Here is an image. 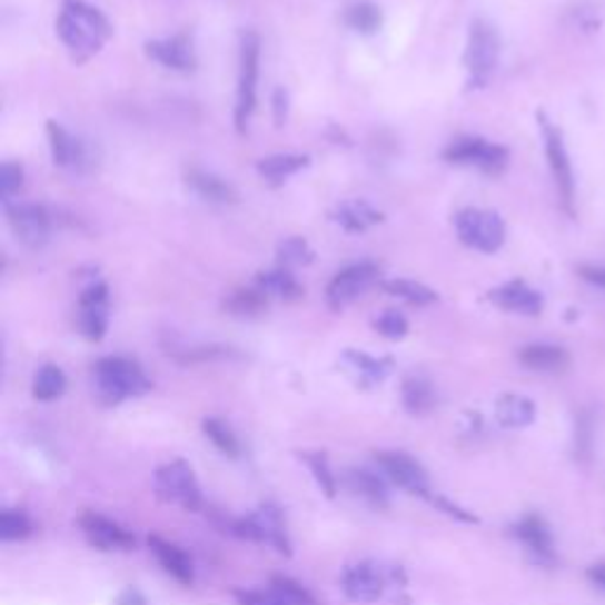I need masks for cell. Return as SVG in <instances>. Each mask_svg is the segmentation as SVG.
<instances>
[{"instance_id": "f6af8a7d", "label": "cell", "mask_w": 605, "mask_h": 605, "mask_svg": "<svg viewBox=\"0 0 605 605\" xmlns=\"http://www.w3.org/2000/svg\"><path fill=\"white\" fill-rule=\"evenodd\" d=\"M586 577H589L596 586H598V589H603L605 592V563H596V565H592L589 567V571H586Z\"/></svg>"}, {"instance_id": "1f68e13d", "label": "cell", "mask_w": 605, "mask_h": 605, "mask_svg": "<svg viewBox=\"0 0 605 605\" xmlns=\"http://www.w3.org/2000/svg\"><path fill=\"white\" fill-rule=\"evenodd\" d=\"M225 308L237 317H256L265 308H268V296H265V291H260V289L235 291L230 298L225 300Z\"/></svg>"}, {"instance_id": "8992f818", "label": "cell", "mask_w": 605, "mask_h": 605, "mask_svg": "<svg viewBox=\"0 0 605 605\" xmlns=\"http://www.w3.org/2000/svg\"><path fill=\"white\" fill-rule=\"evenodd\" d=\"M499 52H502V41L497 29L492 27L485 19H476L470 24L468 33V48H466V69L470 73V83L483 86L492 71L497 69L499 62Z\"/></svg>"}, {"instance_id": "ee69618b", "label": "cell", "mask_w": 605, "mask_h": 605, "mask_svg": "<svg viewBox=\"0 0 605 605\" xmlns=\"http://www.w3.org/2000/svg\"><path fill=\"white\" fill-rule=\"evenodd\" d=\"M579 275L586 281L598 284V287H605V268H592V265H584V268H579Z\"/></svg>"}, {"instance_id": "d6a6232c", "label": "cell", "mask_w": 605, "mask_h": 605, "mask_svg": "<svg viewBox=\"0 0 605 605\" xmlns=\"http://www.w3.org/2000/svg\"><path fill=\"white\" fill-rule=\"evenodd\" d=\"M33 535V523L22 508H6L0 514V539L19 542Z\"/></svg>"}, {"instance_id": "30bf717a", "label": "cell", "mask_w": 605, "mask_h": 605, "mask_svg": "<svg viewBox=\"0 0 605 605\" xmlns=\"http://www.w3.org/2000/svg\"><path fill=\"white\" fill-rule=\"evenodd\" d=\"M386 584H388L386 571L374 561H359L355 565H348L344 575H340L344 594L355 603L378 601L384 596Z\"/></svg>"}, {"instance_id": "7a4b0ae2", "label": "cell", "mask_w": 605, "mask_h": 605, "mask_svg": "<svg viewBox=\"0 0 605 605\" xmlns=\"http://www.w3.org/2000/svg\"><path fill=\"white\" fill-rule=\"evenodd\" d=\"M92 376L100 400L107 405H119L128 397H140L151 390V381L142 367L128 357H102L92 367Z\"/></svg>"}, {"instance_id": "5b68a950", "label": "cell", "mask_w": 605, "mask_h": 605, "mask_svg": "<svg viewBox=\"0 0 605 605\" xmlns=\"http://www.w3.org/2000/svg\"><path fill=\"white\" fill-rule=\"evenodd\" d=\"M155 489L161 502L176 504L185 510H199L204 506L195 470L182 459L170 462L155 473Z\"/></svg>"}, {"instance_id": "7bdbcfd3", "label": "cell", "mask_w": 605, "mask_h": 605, "mask_svg": "<svg viewBox=\"0 0 605 605\" xmlns=\"http://www.w3.org/2000/svg\"><path fill=\"white\" fill-rule=\"evenodd\" d=\"M117 605H147V598L136 589V586H128L117 598Z\"/></svg>"}, {"instance_id": "ffe728a7", "label": "cell", "mask_w": 605, "mask_h": 605, "mask_svg": "<svg viewBox=\"0 0 605 605\" xmlns=\"http://www.w3.org/2000/svg\"><path fill=\"white\" fill-rule=\"evenodd\" d=\"M147 544L151 548V554L157 556V561L161 563V567L168 575H173L185 586H192V582H195V563H192V558H189L182 552L180 546L161 539L159 535H151L147 539Z\"/></svg>"}, {"instance_id": "277c9868", "label": "cell", "mask_w": 605, "mask_h": 605, "mask_svg": "<svg viewBox=\"0 0 605 605\" xmlns=\"http://www.w3.org/2000/svg\"><path fill=\"white\" fill-rule=\"evenodd\" d=\"M459 239L470 249L483 254H495L504 246L506 225L499 214L483 211V208H464L454 218Z\"/></svg>"}, {"instance_id": "ab89813d", "label": "cell", "mask_w": 605, "mask_h": 605, "mask_svg": "<svg viewBox=\"0 0 605 605\" xmlns=\"http://www.w3.org/2000/svg\"><path fill=\"white\" fill-rule=\"evenodd\" d=\"M22 180H24V170L19 163H6L3 168H0V195H3V199H10L14 192H19Z\"/></svg>"}, {"instance_id": "8d00e7d4", "label": "cell", "mask_w": 605, "mask_h": 605, "mask_svg": "<svg viewBox=\"0 0 605 605\" xmlns=\"http://www.w3.org/2000/svg\"><path fill=\"white\" fill-rule=\"evenodd\" d=\"M270 589H275L287 605H317V601L313 598V594L306 589V586H300L291 577L275 575L270 582Z\"/></svg>"}, {"instance_id": "5bb4252c", "label": "cell", "mask_w": 605, "mask_h": 605, "mask_svg": "<svg viewBox=\"0 0 605 605\" xmlns=\"http://www.w3.org/2000/svg\"><path fill=\"white\" fill-rule=\"evenodd\" d=\"M378 268L374 262L350 265L344 272H338L327 287V300L334 310L346 308L359 294H363L369 284L376 279Z\"/></svg>"}, {"instance_id": "f1b7e54d", "label": "cell", "mask_w": 605, "mask_h": 605, "mask_svg": "<svg viewBox=\"0 0 605 605\" xmlns=\"http://www.w3.org/2000/svg\"><path fill=\"white\" fill-rule=\"evenodd\" d=\"M381 289L390 296H397L403 298L407 302H411V306H430V302L438 300V294H435L433 289L424 287V284H416V281H409V279H388V281H381Z\"/></svg>"}, {"instance_id": "4fadbf2b", "label": "cell", "mask_w": 605, "mask_h": 605, "mask_svg": "<svg viewBox=\"0 0 605 605\" xmlns=\"http://www.w3.org/2000/svg\"><path fill=\"white\" fill-rule=\"evenodd\" d=\"M79 527L90 546L100 548V552H130L136 546V537L126 527L95 514V510H83L79 516Z\"/></svg>"}, {"instance_id": "d4e9b609", "label": "cell", "mask_w": 605, "mask_h": 605, "mask_svg": "<svg viewBox=\"0 0 605 605\" xmlns=\"http://www.w3.org/2000/svg\"><path fill=\"white\" fill-rule=\"evenodd\" d=\"M187 185L195 189V192L206 199V201H216V204H232L237 201V192L232 185H227L214 173H206V170L192 168L187 170Z\"/></svg>"}, {"instance_id": "2e32d148", "label": "cell", "mask_w": 605, "mask_h": 605, "mask_svg": "<svg viewBox=\"0 0 605 605\" xmlns=\"http://www.w3.org/2000/svg\"><path fill=\"white\" fill-rule=\"evenodd\" d=\"M514 535L527 546V552L533 554L539 563L552 565L556 563V548H554V535L548 529L546 520L537 514H527L514 525Z\"/></svg>"}, {"instance_id": "7c38bea8", "label": "cell", "mask_w": 605, "mask_h": 605, "mask_svg": "<svg viewBox=\"0 0 605 605\" xmlns=\"http://www.w3.org/2000/svg\"><path fill=\"white\" fill-rule=\"evenodd\" d=\"M8 220L14 237L29 249H41L50 239V216L43 206L12 204L8 206Z\"/></svg>"}, {"instance_id": "4316f807", "label": "cell", "mask_w": 605, "mask_h": 605, "mask_svg": "<svg viewBox=\"0 0 605 605\" xmlns=\"http://www.w3.org/2000/svg\"><path fill=\"white\" fill-rule=\"evenodd\" d=\"M336 220L348 232H365L367 227L381 222L384 216L378 211H374V208L367 201H348V204H344L338 208Z\"/></svg>"}, {"instance_id": "f35d334b", "label": "cell", "mask_w": 605, "mask_h": 605, "mask_svg": "<svg viewBox=\"0 0 605 605\" xmlns=\"http://www.w3.org/2000/svg\"><path fill=\"white\" fill-rule=\"evenodd\" d=\"M374 329L381 336H386V338H403V336H407L409 325H407V319L403 315L388 310L378 319H374Z\"/></svg>"}, {"instance_id": "7402d4cb", "label": "cell", "mask_w": 605, "mask_h": 605, "mask_svg": "<svg viewBox=\"0 0 605 605\" xmlns=\"http://www.w3.org/2000/svg\"><path fill=\"white\" fill-rule=\"evenodd\" d=\"M346 485L350 492H355L357 497L367 499L376 508H386L388 506V487L386 483L376 476V473L367 468H350L346 473Z\"/></svg>"}, {"instance_id": "44dd1931", "label": "cell", "mask_w": 605, "mask_h": 605, "mask_svg": "<svg viewBox=\"0 0 605 605\" xmlns=\"http://www.w3.org/2000/svg\"><path fill=\"white\" fill-rule=\"evenodd\" d=\"M344 363L348 365V369L357 376V381L363 386L381 384L393 369L390 357H371V355L359 353V350H346Z\"/></svg>"}, {"instance_id": "836d02e7", "label": "cell", "mask_w": 605, "mask_h": 605, "mask_svg": "<svg viewBox=\"0 0 605 605\" xmlns=\"http://www.w3.org/2000/svg\"><path fill=\"white\" fill-rule=\"evenodd\" d=\"M204 433H206V438L211 440L222 454H227V457H239V440H237V435L232 433V428L222 424L220 419H204L201 424Z\"/></svg>"}, {"instance_id": "603a6c76", "label": "cell", "mask_w": 605, "mask_h": 605, "mask_svg": "<svg viewBox=\"0 0 605 605\" xmlns=\"http://www.w3.org/2000/svg\"><path fill=\"white\" fill-rule=\"evenodd\" d=\"M518 359L527 369H535V371H563L567 365H571V355L558 346H546V344L525 346L518 353Z\"/></svg>"}, {"instance_id": "d6986e66", "label": "cell", "mask_w": 605, "mask_h": 605, "mask_svg": "<svg viewBox=\"0 0 605 605\" xmlns=\"http://www.w3.org/2000/svg\"><path fill=\"white\" fill-rule=\"evenodd\" d=\"M489 300L504 310L520 313V315H539L544 308L542 294L529 289L527 284L520 279L508 281V284H504V287L489 291Z\"/></svg>"}, {"instance_id": "52a82bcc", "label": "cell", "mask_w": 605, "mask_h": 605, "mask_svg": "<svg viewBox=\"0 0 605 605\" xmlns=\"http://www.w3.org/2000/svg\"><path fill=\"white\" fill-rule=\"evenodd\" d=\"M539 126H542V136H544L548 168H552V173H554L563 208L573 216L575 214V176H573L571 157H567V149L563 142V132L552 121H548L544 113H539Z\"/></svg>"}, {"instance_id": "6da1fadb", "label": "cell", "mask_w": 605, "mask_h": 605, "mask_svg": "<svg viewBox=\"0 0 605 605\" xmlns=\"http://www.w3.org/2000/svg\"><path fill=\"white\" fill-rule=\"evenodd\" d=\"M57 33L79 60H86L107 43L111 27L98 8L83 0H65L62 14L57 19Z\"/></svg>"}, {"instance_id": "cb8c5ba5", "label": "cell", "mask_w": 605, "mask_h": 605, "mask_svg": "<svg viewBox=\"0 0 605 605\" xmlns=\"http://www.w3.org/2000/svg\"><path fill=\"white\" fill-rule=\"evenodd\" d=\"M403 403L409 414L426 416L438 405V395L426 376H407L403 384Z\"/></svg>"}, {"instance_id": "d590c367", "label": "cell", "mask_w": 605, "mask_h": 605, "mask_svg": "<svg viewBox=\"0 0 605 605\" xmlns=\"http://www.w3.org/2000/svg\"><path fill=\"white\" fill-rule=\"evenodd\" d=\"M302 462L308 464V468L313 470V476L317 480V485L321 487V492H325V495L329 499L336 497V478H334V473L329 468V457L325 452H302L300 454Z\"/></svg>"}, {"instance_id": "ac0fdd59", "label": "cell", "mask_w": 605, "mask_h": 605, "mask_svg": "<svg viewBox=\"0 0 605 605\" xmlns=\"http://www.w3.org/2000/svg\"><path fill=\"white\" fill-rule=\"evenodd\" d=\"M147 54L159 65L176 69V71H189L195 69L197 57L192 50V41L185 33H178L173 38H163V41L147 43Z\"/></svg>"}, {"instance_id": "484cf974", "label": "cell", "mask_w": 605, "mask_h": 605, "mask_svg": "<svg viewBox=\"0 0 605 605\" xmlns=\"http://www.w3.org/2000/svg\"><path fill=\"white\" fill-rule=\"evenodd\" d=\"M497 421L504 428H523L535 421V405L523 395H504L497 403Z\"/></svg>"}, {"instance_id": "3957f363", "label": "cell", "mask_w": 605, "mask_h": 605, "mask_svg": "<svg viewBox=\"0 0 605 605\" xmlns=\"http://www.w3.org/2000/svg\"><path fill=\"white\" fill-rule=\"evenodd\" d=\"M227 533L249 542L268 544L277 548L279 554L291 556V539L287 533V523H284L281 510L275 504H262L254 510V514L230 520L227 523Z\"/></svg>"}, {"instance_id": "9c48e42d", "label": "cell", "mask_w": 605, "mask_h": 605, "mask_svg": "<svg viewBox=\"0 0 605 605\" xmlns=\"http://www.w3.org/2000/svg\"><path fill=\"white\" fill-rule=\"evenodd\" d=\"M445 159L459 166H476L485 173L497 176L508 163V149L483 138H459L445 149Z\"/></svg>"}, {"instance_id": "e0dca14e", "label": "cell", "mask_w": 605, "mask_h": 605, "mask_svg": "<svg viewBox=\"0 0 605 605\" xmlns=\"http://www.w3.org/2000/svg\"><path fill=\"white\" fill-rule=\"evenodd\" d=\"M48 138H50V149H52V161L60 168L83 170L92 163L88 145L81 142L79 138L69 136V132L60 123L48 121Z\"/></svg>"}, {"instance_id": "b9f144b4", "label": "cell", "mask_w": 605, "mask_h": 605, "mask_svg": "<svg viewBox=\"0 0 605 605\" xmlns=\"http://www.w3.org/2000/svg\"><path fill=\"white\" fill-rule=\"evenodd\" d=\"M287 111H289V98H287V90H277L275 92V121L277 126H281L284 121H287Z\"/></svg>"}, {"instance_id": "8fae6325", "label": "cell", "mask_w": 605, "mask_h": 605, "mask_svg": "<svg viewBox=\"0 0 605 605\" xmlns=\"http://www.w3.org/2000/svg\"><path fill=\"white\" fill-rule=\"evenodd\" d=\"M376 462L395 485H400L403 489L411 492V495L426 499L430 497V480L426 468L414 457H409L407 452H376Z\"/></svg>"}, {"instance_id": "f546056e", "label": "cell", "mask_w": 605, "mask_h": 605, "mask_svg": "<svg viewBox=\"0 0 605 605\" xmlns=\"http://www.w3.org/2000/svg\"><path fill=\"white\" fill-rule=\"evenodd\" d=\"M310 163L308 157H298V155H279L262 159L258 163V173L268 180H284L294 173H298L300 168H306Z\"/></svg>"}, {"instance_id": "9a60e30c", "label": "cell", "mask_w": 605, "mask_h": 605, "mask_svg": "<svg viewBox=\"0 0 605 605\" xmlns=\"http://www.w3.org/2000/svg\"><path fill=\"white\" fill-rule=\"evenodd\" d=\"M107 300H109V289L102 281L92 284V287H88L81 294L79 327L88 340H100L107 334V319H109Z\"/></svg>"}, {"instance_id": "ba28073f", "label": "cell", "mask_w": 605, "mask_h": 605, "mask_svg": "<svg viewBox=\"0 0 605 605\" xmlns=\"http://www.w3.org/2000/svg\"><path fill=\"white\" fill-rule=\"evenodd\" d=\"M258 62H260V41L254 31L244 33L241 38V57H239V90H237V109L235 123L239 130L249 123L256 109V86H258Z\"/></svg>"}, {"instance_id": "4dcf8cb0", "label": "cell", "mask_w": 605, "mask_h": 605, "mask_svg": "<svg viewBox=\"0 0 605 605\" xmlns=\"http://www.w3.org/2000/svg\"><path fill=\"white\" fill-rule=\"evenodd\" d=\"M258 289L265 294H275L281 298H300L302 289L300 284L294 279V275L289 270H272V272H262L258 277Z\"/></svg>"}, {"instance_id": "74e56055", "label": "cell", "mask_w": 605, "mask_h": 605, "mask_svg": "<svg viewBox=\"0 0 605 605\" xmlns=\"http://www.w3.org/2000/svg\"><path fill=\"white\" fill-rule=\"evenodd\" d=\"M313 260V249L306 239L291 237L279 246V262L284 268H294V265H308Z\"/></svg>"}, {"instance_id": "e575fe53", "label": "cell", "mask_w": 605, "mask_h": 605, "mask_svg": "<svg viewBox=\"0 0 605 605\" xmlns=\"http://www.w3.org/2000/svg\"><path fill=\"white\" fill-rule=\"evenodd\" d=\"M346 22L359 33H376L384 24V14L374 3H359L346 12Z\"/></svg>"}, {"instance_id": "83f0119b", "label": "cell", "mask_w": 605, "mask_h": 605, "mask_svg": "<svg viewBox=\"0 0 605 605\" xmlns=\"http://www.w3.org/2000/svg\"><path fill=\"white\" fill-rule=\"evenodd\" d=\"M67 390V376L60 367L54 365H46L38 369L36 378H33V397L41 403H50L57 400V397H62Z\"/></svg>"}, {"instance_id": "60d3db41", "label": "cell", "mask_w": 605, "mask_h": 605, "mask_svg": "<svg viewBox=\"0 0 605 605\" xmlns=\"http://www.w3.org/2000/svg\"><path fill=\"white\" fill-rule=\"evenodd\" d=\"M235 598H237L239 605H287L275 589H268V592H258V589L244 592V589H239V592H235Z\"/></svg>"}]
</instances>
